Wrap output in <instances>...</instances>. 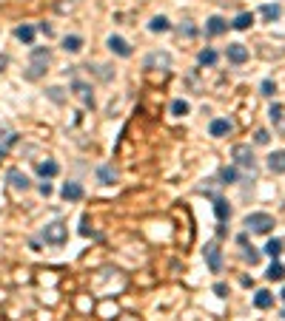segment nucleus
I'll use <instances>...</instances> for the list:
<instances>
[{
    "label": "nucleus",
    "mask_w": 285,
    "mask_h": 321,
    "mask_svg": "<svg viewBox=\"0 0 285 321\" xmlns=\"http://www.w3.org/2000/svg\"><path fill=\"white\" fill-rule=\"evenodd\" d=\"M49 63H52V52H49V46H35L32 49V57H29V66L23 71V77L26 80H40L49 71Z\"/></svg>",
    "instance_id": "nucleus-1"
},
{
    "label": "nucleus",
    "mask_w": 285,
    "mask_h": 321,
    "mask_svg": "<svg viewBox=\"0 0 285 321\" xmlns=\"http://www.w3.org/2000/svg\"><path fill=\"white\" fill-rule=\"evenodd\" d=\"M245 227H248L251 233H271V230L276 227V222H274L271 213L257 210V213H248V216H245Z\"/></svg>",
    "instance_id": "nucleus-2"
},
{
    "label": "nucleus",
    "mask_w": 285,
    "mask_h": 321,
    "mask_svg": "<svg viewBox=\"0 0 285 321\" xmlns=\"http://www.w3.org/2000/svg\"><path fill=\"white\" fill-rule=\"evenodd\" d=\"M40 239H43L46 244H52V247H60V244H66V239H69V227L63 225V222H52V225L43 227Z\"/></svg>",
    "instance_id": "nucleus-3"
},
{
    "label": "nucleus",
    "mask_w": 285,
    "mask_h": 321,
    "mask_svg": "<svg viewBox=\"0 0 285 321\" xmlns=\"http://www.w3.org/2000/svg\"><path fill=\"white\" fill-rule=\"evenodd\" d=\"M231 156H234V162L240 168H245V171H257V156H254V151H251V145H234V151H231Z\"/></svg>",
    "instance_id": "nucleus-4"
},
{
    "label": "nucleus",
    "mask_w": 285,
    "mask_h": 321,
    "mask_svg": "<svg viewBox=\"0 0 285 321\" xmlns=\"http://www.w3.org/2000/svg\"><path fill=\"white\" fill-rule=\"evenodd\" d=\"M71 94L77 97L86 108H94L97 105V100H94V91H91V86L86 83V80H71Z\"/></svg>",
    "instance_id": "nucleus-5"
},
{
    "label": "nucleus",
    "mask_w": 285,
    "mask_h": 321,
    "mask_svg": "<svg viewBox=\"0 0 285 321\" xmlns=\"http://www.w3.org/2000/svg\"><path fill=\"white\" fill-rule=\"evenodd\" d=\"M203 256H205V264H208L211 273H220V270H223V253H220V244H217V242L205 244Z\"/></svg>",
    "instance_id": "nucleus-6"
},
{
    "label": "nucleus",
    "mask_w": 285,
    "mask_h": 321,
    "mask_svg": "<svg viewBox=\"0 0 285 321\" xmlns=\"http://www.w3.org/2000/svg\"><path fill=\"white\" fill-rule=\"evenodd\" d=\"M106 46H108V52L117 54V57H131V54H134L131 43H128L125 37H120V35H108L106 37Z\"/></svg>",
    "instance_id": "nucleus-7"
},
{
    "label": "nucleus",
    "mask_w": 285,
    "mask_h": 321,
    "mask_svg": "<svg viewBox=\"0 0 285 321\" xmlns=\"http://www.w3.org/2000/svg\"><path fill=\"white\" fill-rule=\"evenodd\" d=\"M6 182H9L15 191H29V188H32V179H29L20 168H9V171H6Z\"/></svg>",
    "instance_id": "nucleus-8"
},
{
    "label": "nucleus",
    "mask_w": 285,
    "mask_h": 321,
    "mask_svg": "<svg viewBox=\"0 0 285 321\" xmlns=\"http://www.w3.org/2000/svg\"><path fill=\"white\" fill-rule=\"evenodd\" d=\"M228 26H231V23H228L225 18L211 15V18L205 20V35H208V37H220V35H225V32H228Z\"/></svg>",
    "instance_id": "nucleus-9"
},
{
    "label": "nucleus",
    "mask_w": 285,
    "mask_h": 321,
    "mask_svg": "<svg viewBox=\"0 0 285 321\" xmlns=\"http://www.w3.org/2000/svg\"><path fill=\"white\" fill-rule=\"evenodd\" d=\"M225 57H228V63H234V66H242V63L248 60V49H245L242 43H228Z\"/></svg>",
    "instance_id": "nucleus-10"
},
{
    "label": "nucleus",
    "mask_w": 285,
    "mask_h": 321,
    "mask_svg": "<svg viewBox=\"0 0 285 321\" xmlns=\"http://www.w3.org/2000/svg\"><path fill=\"white\" fill-rule=\"evenodd\" d=\"M171 69V54L169 52H152L146 57V69Z\"/></svg>",
    "instance_id": "nucleus-11"
},
{
    "label": "nucleus",
    "mask_w": 285,
    "mask_h": 321,
    "mask_svg": "<svg viewBox=\"0 0 285 321\" xmlns=\"http://www.w3.org/2000/svg\"><path fill=\"white\" fill-rule=\"evenodd\" d=\"M60 196L66 202H80L83 196H86V191H83L80 182H66V185H63V191H60Z\"/></svg>",
    "instance_id": "nucleus-12"
},
{
    "label": "nucleus",
    "mask_w": 285,
    "mask_h": 321,
    "mask_svg": "<svg viewBox=\"0 0 285 321\" xmlns=\"http://www.w3.org/2000/svg\"><path fill=\"white\" fill-rule=\"evenodd\" d=\"M231 120H223V117H220V120H211V125H208V134H211V137H228V134H231Z\"/></svg>",
    "instance_id": "nucleus-13"
},
{
    "label": "nucleus",
    "mask_w": 285,
    "mask_h": 321,
    "mask_svg": "<svg viewBox=\"0 0 285 321\" xmlns=\"http://www.w3.org/2000/svg\"><path fill=\"white\" fill-rule=\"evenodd\" d=\"M171 29V20L166 18V15H154L152 20H149V32L152 35H163V32H169Z\"/></svg>",
    "instance_id": "nucleus-14"
},
{
    "label": "nucleus",
    "mask_w": 285,
    "mask_h": 321,
    "mask_svg": "<svg viewBox=\"0 0 285 321\" xmlns=\"http://www.w3.org/2000/svg\"><path fill=\"white\" fill-rule=\"evenodd\" d=\"M94 174H97V182H100V185H114V182H117V171H114V165H100Z\"/></svg>",
    "instance_id": "nucleus-15"
},
{
    "label": "nucleus",
    "mask_w": 285,
    "mask_h": 321,
    "mask_svg": "<svg viewBox=\"0 0 285 321\" xmlns=\"http://www.w3.org/2000/svg\"><path fill=\"white\" fill-rule=\"evenodd\" d=\"M63 52L80 54L83 52V37L80 35H66V37H63Z\"/></svg>",
    "instance_id": "nucleus-16"
},
{
    "label": "nucleus",
    "mask_w": 285,
    "mask_h": 321,
    "mask_svg": "<svg viewBox=\"0 0 285 321\" xmlns=\"http://www.w3.org/2000/svg\"><path fill=\"white\" fill-rule=\"evenodd\" d=\"M37 174L43 176V179H54V176L60 174V165H57L54 159H43V162L37 165Z\"/></svg>",
    "instance_id": "nucleus-17"
},
{
    "label": "nucleus",
    "mask_w": 285,
    "mask_h": 321,
    "mask_svg": "<svg viewBox=\"0 0 285 321\" xmlns=\"http://www.w3.org/2000/svg\"><path fill=\"white\" fill-rule=\"evenodd\" d=\"M214 216L220 225H225L228 219H231V208H228V202L225 199H214Z\"/></svg>",
    "instance_id": "nucleus-18"
},
{
    "label": "nucleus",
    "mask_w": 285,
    "mask_h": 321,
    "mask_svg": "<svg viewBox=\"0 0 285 321\" xmlns=\"http://www.w3.org/2000/svg\"><path fill=\"white\" fill-rule=\"evenodd\" d=\"M254 307H257V310L274 307V293H271V290H257V295H254Z\"/></svg>",
    "instance_id": "nucleus-19"
},
{
    "label": "nucleus",
    "mask_w": 285,
    "mask_h": 321,
    "mask_svg": "<svg viewBox=\"0 0 285 321\" xmlns=\"http://www.w3.org/2000/svg\"><path fill=\"white\" fill-rule=\"evenodd\" d=\"M268 168L274 174H285V151H274V154L268 156Z\"/></svg>",
    "instance_id": "nucleus-20"
},
{
    "label": "nucleus",
    "mask_w": 285,
    "mask_h": 321,
    "mask_svg": "<svg viewBox=\"0 0 285 321\" xmlns=\"http://www.w3.org/2000/svg\"><path fill=\"white\" fill-rule=\"evenodd\" d=\"M15 37H18L20 43L32 46V43H35V26H29V23H23V26H18V29H15Z\"/></svg>",
    "instance_id": "nucleus-21"
},
{
    "label": "nucleus",
    "mask_w": 285,
    "mask_h": 321,
    "mask_svg": "<svg viewBox=\"0 0 285 321\" xmlns=\"http://www.w3.org/2000/svg\"><path fill=\"white\" fill-rule=\"evenodd\" d=\"M251 23H254V15H251V12H240V15L231 20V29H237V32H245V29H251Z\"/></svg>",
    "instance_id": "nucleus-22"
},
{
    "label": "nucleus",
    "mask_w": 285,
    "mask_h": 321,
    "mask_svg": "<svg viewBox=\"0 0 285 321\" xmlns=\"http://www.w3.org/2000/svg\"><path fill=\"white\" fill-rule=\"evenodd\" d=\"M259 12H262V18H265L268 23H274V20L282 18V6H279V3H265Z\"/></svg>",
    "instance_id": "nucleus-23"
},
{
    "label": "nucleus",
    "mask_w": 285,
    "mask_h": 321,
    "mask_svg": "<svg viewBox=\"0 0 285 321\" xmlns=\"http://www.w3.org/2000/svg\"><path fill=\"white\" fill-rule=\"evenodd\" d=\"M265 276H268V281H285V264H282V261H271V267H268V273H265Z\"/></svg>",
    "instance_id": "nucleus-24"
},
{
    "label": "nucleus",
    "mask_w": 285,
    "mask_h": 321,
    "mask_svg": "<svg viewBox=\"0 0 285 321\" xmlns=\"http://www.w3.org/2000/svg\"><path fill=\"white\" fill-rule=\"evenodd\" d=\"M171 117H186L188 111H191V105H188V100H174V103L169 105Z\"/></svg>",
    "instance_id": "nucleus-25"
},
{
    "label": "nucleus",
    "mask_w": 285,
    "mask_h": 321,
    "mask_svg": "<svg viewBox=\"0 0 285 321\" xmlns=\"http://www.w3.org/2000/svg\"><path fill=\"white\" fill-rule=\"evenodd\" d=\"M220 179H223V185H234V182H240V171L237 168H223L220 171Z\"/></svg>",
    "instance_id": "nucleus-26"
},
{
    "label": "nucleus",
    "mask_w": 285,
    "mask_h": 321,
    "mask_svg": "<svg viewBox=\"0 0 285 321\" xmlns=\"http://www.w3.org/2000/svg\"><path fill=\"white\" fill-rule=\"evenodd\" d=\"M197 63H200V66H214V63H217V52H214V49H203V52L197 54Z\"/></svg>",
    "instance_id": "nucleus-27"
},
{
    "label": "nucleus",
    "mask_w": 285,
    "mask_h": 321,
    "mask_svg": "<svg viewBox=\"0 0 285 321\" xmlns=\"http://www.w3.org/2000/svg\"><path fill=\"white\" fill-rule=\"evenodd\" d=\"M265 253L271 259H279V256H282V239H271V242L265 244Z\"/></svg>",
    "instance_id": "nucleus-28"
},
{
    "label": "nucleus",
    "mask_w": 285,
    "mask_h": 321,
    "mask_svg": "<svg viewBox=\"0 0 285 321\" xmlns=\"http://www.w3.org/2000/svg\"><path fill=\"white\" fill-rule=\"evenodd\" d=\"M282 114H285V108L279 103H274L271 108H268V117H271V122H274V125H282Z\"/></svg>",
    "instance_id": "nucleus-29"
},
{
    "label": "nucleus",
    "mask_w": 285,
    "mask_h": 321,
    "mask_svg": "<svg viewBox=\"0 0 285 321\" xmlns=\"http://www.w3.org/2000/svg\"><path fill=\"white\" fill-rule=\"evenodd\" d=\"M259 94L274 97V94H276V83H274V80H262V86H259Z\"/></svg>",
    "instance_id": "nucleus-30"
},
{
    "label": "nucleus",
    "mask_w": 285,
    "mask_h": 321,
    "mask_svg": "<svg viewBox=\"0 0 285 321\" xmlns=\"http://www.w3.org/2000/svg\"><path fill=\"white\" fill-rule=\"evenodd\" d=\"M254 142H257V145H268V142H271V134H268L265 128H259L257 134H254Z\"/></svg>",
    "instance_id": "nucleus-31"
},
{
    "label": "nucleus",
    "mask_w": 285,
    "mask_h": 321,
    "mask_svg": "<svg viewBox=\"0 0 285 321\" xmlns=\"http://www.w3.org/2000/svg\"><path fill=\"white\" fill-rule=\"evenodd\" d=\"M242 256H245V261H251V264H259V250L257 247H245Z\"/></svg>",
    "instance_id": "nucleus-32"
},
{
    "label": "nucleus",
    "mask_w": 285,
    "mask_h": 321,
    "mask_svg": "<svg viewBox=\"0 0 285 321\" xmlns=\"http://www.w3.org/2000/svg\"><path fill=\"white\" fill-rule=\"evenodd\" d=\"M180 35H186V37H194V35H197V26H191V20H186V23L180 26Z\"/></svg>",
    "instance_id": "nucleus-33"
},
{
    "label": "nucleus",
    "mask_w": 285,
    "mask_h": 321,
    "mask_svg": "<svg viewBox=\"0 0 285 321\" xmlns=\"http://www.w3.org/2000/svg\"><path fill=\"white\" fill-rule=\"evenodd\" d=\"M80 233L86 236V239H89V236H94V230L89 227V216H83V219H80Z\"/></svg>",
    "instance_id": "nucleus-34"
},
{
    "label": "nucleus",
    "mask_w": 285,
    "mask_h": 321,
    "mask_svg": "<svg viewBox=\"0 0 285 321\" xmlns=\"http://www.w3.org/2000/svg\"><path fill=\"white\" fill-rule=\"evenodd\" d=\"M214 295H220V298H225V295H228V287H225L223 281H217V284H214Z\"/></svg>",
    "instance_id": "nucleus-35"
},
{
    "label": "nucleus",
    "mask_w": 285,
    "mask_h": 321,
    "mask_svg": "<svg viewBox=\"0 0 285 321\" xmlns=\"http://www.w3.org/2000/svg\"><path fill=\"white\" fill-rule=\"evenodd\" d=\"M37 191H40V196H52V182H49V179H46V182H40V188H37Z\"/></svg>",
    "instance_id": "nucleus-36"
},
{
    "label": "nucleus",
    "mask_w": 285,
    "mask_h": 321,
    "mask_svg": "<svg viewBox=\"0 0 285 321\" xmlns=\"http://www.w3.org/2000/svg\"><path fill=\"white\" fill-rule=\"evenodd\" d=\"M60 91H63V88H57V86H54V88H49V97H52L54 103H63V94H60Z\"/></svg>",
    "instance_id": "nucleus-37"
},
{
    "label": "nucleus",
    "mask_w": 285,
    "mask_h": 321,
    "mask_svg": "<svg viewBox=\"0 0 285 321\" xmlns=\"http://www.w3.org/2000/svg\"><path fill=\"white\" fill-rule=\"evenodd\" d=\"M6 66H9V57H6V54H0V71L6 69Z\"/></svg>",
    "instance_id": "nucleus-38"
},
{
    "label": "nucleus",
    "mask_w": 285,
    "mask_h": 321,
    "mask_svg": "<svg viewBox=\"0 0 285 321\" xmlns=\"http://www.w3.org/2000/svg\"><path fill=\"white\" fill-rule=\"evenodd\" d=\"M3 156H6V148H3V145H0V159H3Z\"/></svg>",
    "instance_id": "nucleus-39"
},
{
    "label": "nucleus",
    "mask_w": 285,
    "mask_h": 321,
    "mask_svg": "<svg viewBox=\"0 0 285 321\" xmlns=\"http://www.w3.org/2000/svg\"><path fill=\"white\" fill-rule=\"evenodd\" d=\"M279 295H282V301H285V290H282V293H279Z\"/></svg>",
    "instance_id": "nucleus-40"
},
{
    "label": "nucleus",
    "mask_w": 285,
    "mask_h": 321,
    "mask_svg": "<svg viewBox=\"0 0 285 321\" xmlns=\"http://www.w3.org/2000/svg\"><path fill=\"white\" fill-rule=\"evenodd\" d=\"M282 318H285V310H282Z\"/></svg>",
    "instance_id": "nucleus-41"
}]
</instances>
